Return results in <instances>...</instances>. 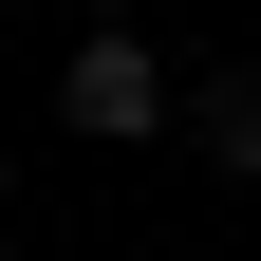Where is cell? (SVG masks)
Returning <instances> with one entry per match:
<instances>
[{
    "mask_svg": "<svg viewBox=\"0 0 261 261\" xmlns=\"http://www.w3.org/2000/svg\"><path fill=\"white\" fill-rule=\"evenodd\" d=\"M56 112H75L93 149H130V130H168V56L149 38H75L56 56Z\"/></svg>",
    "mask_w": 261,
    "mask_h": 261,
    "instance_id": "1",
    "label": "cell"
},
{
    "mask_svg": "<svg viewBox=\"0 0 261 261\" xmlns=\"http://www.w3.org/2000/svg\"><path fill=\"white\" fill-rule=\"evenodd\" d=\"M205 149H224V168L261 187V75H224V93H205Z\"/></svg>",
    "mask_w": 261,
    "mask_h": 261,
    "instance_id": "2",
    "label": "cell"
}]
</instances>
